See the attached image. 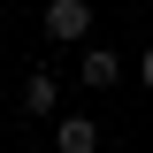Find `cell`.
Here are the masks:
<instances>
[{"label":"cell","instance_id":"obj_1","mask_svg":"<svg viewBox=\"0 0 153 153\" xmlns=\"http://www.w3.org/2000/svg\"><path fill=\"white\" fill-rule=\"evenodd\" d=\"M76 84H84V92H115V84H123V54H115V46H84Z\"/></svg>","mask_w":153,"mask_h":153},{"label":"cell","instance_id":"obj_2","mask_svg":"<svg viewBox=\"0 0 153 153\" xmlns=\"http://www.w3.org/2000/svg\"><path fill=\"white\" fill-rule=\"evenodd\" d=\"M84 31H92V8L84 0H46V38L54 46H76Z\"/></svg>","mask_w":153,"mask_h":153},{"label":"cell","instance_id":"obj_3","mask_svg":"<svg viewBox=\"0 0 153 153\" xmlns=\"http://www.w3.org/2000/svg\"><path fill=\"white\" fill-rule=\"evenodd\" d=\"M54 153H100V123L92 115H61L54 123Z\"/></svg>","mask_w":153,"mask_h":153},{"label":"cell","instance_id":"obj_4","mask_svg":"<svg viewBox=\"0 0 153 153\" xmlns=\"http://www.w3.org/2000/svg\"><path fill=\"white\" fill-rule=\"evenodd\" d=\"M61 107V76L54 69H31L23 76V115H54Z\"/></svg>","mask_w":153,"mask_h":153},{"label":"cell","instance_id":"obj_5","mask_svg":"<svg viewBox=\"0 0 153 153\" xmlns=\"http://www.w3.org/2000/svg\"><path fill=\"white\" fill-rule=\"evenodd\" d=\"M138 84H146V92H153V46H146V54H138Z\"/></svg>","mask_w":153,"mask_h":153}]
</instances>
